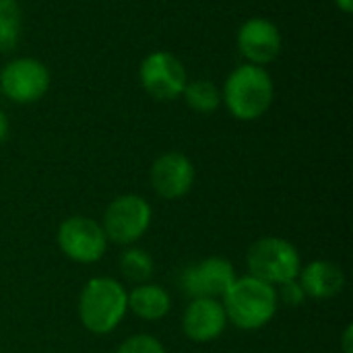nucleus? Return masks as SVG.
Wrapping results in <instances>:
<instances>
[{
	"mask_svg": "<svg viewBox=\"0 0 353 353\" xmlns=\"http://www.w3.org/2000/svg\"><path fill=\"white\" fill-rule=\"evenodd\" d=\"M79 321L91 335L114 333L128 314V292L114 277H93L79 294Z\"/></svg>",
	"mask_w": 353,
	"mask_h": 353,
	"instance_id": "obj_1",
	"label": "nucleus"
},
{
	"mask_svg": "<svg viewBox=\"0 0 353 353\" xmlns=\"http://www.w3.org/2000/svg\"><path fill=\"white\" fill-rule=\"evenodd\" d=\"M221 304L228 325H234L240 331H259L267 327L279 310L275 288L252 275L236 277L223 294Z\"/></svg>",
	"mask_w": 353,
	"mask_h": 353,
	"instance_id": "obj_2",
	"label": "nucleus"
},
{
	"mask_svg": "<svg viewBox=\"0 0 353 353\" xmlns=\"http://www.w3.org/2000/svg\"><path fill=\"white\" fill-rule=\"evenodd\" d=\"M275 97V87L271 74L265 66L256 64H240L230 72L225 79L221 101L225 103L228 112L242 122H252L263 118Z\"/></svg>",
	"mask_w": 353,
	"mask_h": 353,
	"instance_id": "obj_3",
	"label": "nucleus"
},
{
	"mask_svg": "<svg viewBox=\"0 0 353 353\" xmlns=\"http://www.w3.org/2000/svg\"><path fill=\"white\" fill-rule=\"evenodd\" d=\"M246 269L248 275L277 288L285 281L298 279L302 256L290 240L279 236H265L248 248Z\"/></svg>",
	"mask_w": 353,
	"mask_h": 353,
	"instance_id": "obj_4",
	"label": "nucleus"
},
{
	"mask_svg": "<svg viewBox=\"0 0 353 353\" xmlns=\"http://www.w3.org/2000/svg\"><path fill=\"white\" fill-rule=\"evenodd\" d=\"M153 209L139 194H120L103 211L101 228L108 242L118 246H134L151 228Z\"/></svg>",
	"mask_w": 353,
	"mask_h": 353,
	"instance_id": "obj_5",
	"label": "nucleus"
},
{
	"mask_svg": "<svg viewBox=\"0 0 353 353\" xmlns=\"http://www.w3.org/2000/svg\"><path fill=\"white\" fill-rule=\"evenodd\" d=\"M56 242L60 252L77 265L99 263L110 244L101 223L87 215L66 217L58 225Z\"/></svg>",
	"mask_w": 353,
	"mask_h": 353,
	"instance_id": "obj_6",
	"label": "nucleus"
},
{
	"mask_svg": "<svg viewBox=\"0 0 353 353\" xmlns=\"http://www.w3.org/2000/svg\"><path fill=\"white\" fill-rule=\"evenodd\" d=\"M236 277L238 273L228 259L207 256V259L186 265L180 271L178 285L182 294L190 300H196V298L221 300Z\"/></svg>",
	"mask_w": 353,
	"mask_h": 353,
	"instance_id": "obj_7",
	"label": "nucleus"
},
{
	"mask_svg": "<svg viewBox=\"0 0 353 353\" xmlns=\"http://www.w3.org/2000/svg\"><path fill=\"white\" fill-rule=\"evenodd\" d=\"M139 81L143 89L157 101H172L182 97L188 74L178 56L165 50L151 52L139 68Z\"/></svg>",
	"mask_w": 353,
	"mask_h": 353,
	"instance_id": "obj_8",
	"label": "nucleus"
},
{
	"mask_svg": "<svg viewBox=\"0 0 353 353\" xmlns=\"http://www.w3.org/2000/svg\"><path fill=\"white\" fill-rule=\"evenodd\" d=\"M50 87V70L37 58L10 60L0 72V93L10 101L27 105L39 101Z\"/></svg>",
	"mask_w": 353,
	"mask_h": 353,
	"instance_id": "obj_9",
	"label": "nucleus"
},
{
	"mask_svg": "<svg viewBox=\"0 0 353 353\" xmlns=\"http://www.w3.org/2000/svg\"><path fill=\"white\" fill-rule=\"evenodd\" d=\"M149 180L157 196L165 201H178L192 190L196 170L188 155L180 151H168L153 161Z\"/></svg>",
	"mask_w": 353,
	"mask_h": 353,
	"instance_id": "obj_10",
	"label": "nucleus"
},
{
	"mask_svg": "<svg viewBox=\"0 0 353 353\" xmlns=\"http://www.w3.org/2000/svg\"><path fill=\"white\" fill-rule=\"evenodd\" d=\"M228 329V316L221 300L196 298L182 312V333L192 343H213Z\"/></svg>",
	"mask_w": 353,
	"mask_h": 353,
	"instance_id": "obj_11",
	"label": "nucleus"
},
{
	"mask_svg": "<svg viewBox=\"0 0 353 353\" xmlns=\"http://www.w3.org/2000/svg\"><path fill=\"white\" fill-rule=\"evenodd\" d=\"M238 50L248 64H271L281 52V33L275 23L263 17H252L242 23L236 35Z\"/></svg>",
	"mask_w": 353,
	"mask_h": 353,
	"instance_id": "obj_12",
	"label": "nucleus"
},
{
	"mask_svg": "<svg viewBox=\"0 0 353 353\" xmlns=\"http://www.w3.org/2000/svg\"><path fill=\"white\" fill-rule=\"evenodd\" d=\"M298 281L306 294V298L312 300H331L339 296L345 288V273L339 265L331 261H310L302 265L298 273Z\"/></svg>",
	"mask_w": 353,
	"mask_h": 353,
	"instance_id": "obj_13",
	"label": "nucleus"
},
{
	"mask_svg": "<svg viewBox=\"0 0 353 353\" xmlns=\"http://www.w3.org/2000/svg\"><path fill=\"white\" fill-rule=\"evenodd\" d=\"M172 310V296L159 283H141L128 292V312L145 323L163 321Z\"/></svg>",
	"mask_w": 353,
	"mask_h": 353,
	"instance_id": "obj_14",
	"label": "nucleus"
},
{
	"mask_svg": "<svg viewBox=\"0 0 353 353\" xmlns=\"http://www.w3.org/2000/svg\"><path fill=\"white\" fill-rule=\"evenodd\" d=\"M118 265H120V273L124 275V279L134 285L147 283L155 271L153 256L141 246H126V250L120 254Z\"/></svg>",
	"mask_w": 353,
	"mask_h": 353,
	"instance_id": "obj_15",
	"label": "nucleus"
},
{
	"mask_svg": "<svg viewBox=\"0 0 353 353\" xmlns=\"http://www.w3.org/2000/svg\"><path fill=\"white\" fill-rule=\"evenodd\" d=\"M182 97L186 99L188 108H192L199 114H213L217 112V108L221 105V89L207 79H196L190 81L182 93Z\"/></svg>",
	"mask_w": 353,
	"mask_h": 353,
	"instance_id": "obj_16",
	"label": "nucleus"
},
{
	"mask_svg": "<svg viewBox=\"0 0 353 353\" xmlns=\"http://www.w3.org/2000/svg\"><path fill=\"white\" fill-rule=\"evenodd\" d=\"M21 35V6L17 0H0V50H12Z\"/></svg>",
	"mask_w": 353,
	"mask_h": 353,
	"instance_id": "obj_17",
	"label": "nucleus"
},
{
	"mask_svg": "<svg viewBox=\"0 0 353 353\" xmlns=\"http://www.w3.org/2000/svg\"><path fill=\"white\" fill-rule=\"evenodd\" d=\"M116 353H165V347L157 337L149 333H139V335L126 337L118 345Z\"/></svg>",
	"mask_w": 353,
	"mask_h": 353,
	"instance_id": "obj_18",
	"label": "nucleus"
},
{
	"mask_svg": "<svg viewBox=\"0 0 353 353\" xmlns=\"http://www.w3.org/2000/svg\"><path fill=\"white\" fill-rule=\"evenodd\" d=\"M275 292H277L279 306L285 304L290 308H298V306H302L306 302V294H304V290H302L298 279H292V281H285V283L277 285Z\"/></svg>",
	"mask_w": 353,
	"mask_h": 353,
	"instance_id": "obj_19",
	"label": "nucleus"
},
{
	"mask_svg": "<svg viewBox=\"0 0 353 353\" xmlns=\"http://www.w3.org/2000/svg\"><path fill=\"white\" fill-rule=\"evenodd\" d=\"M341 347L343 353H353V327L347 325L345 331H343V337H341Z\"/></svg>",
	"mask_w": 353,
	"mask_h": 353,
	"instance_id": "obj_20",
	"label": "nucleus"
},
{
	"mask_svg": "<svg viewBox=\"0 0 353 353\" xmlns=\"http://www.w3.org/2000/svg\"><path fill=\"white\" fill-rule=\"evenodd\" d=\"M6 137H8V118H6V114L0 110V143H4Z\"/></svg>",
	"mask_w": 353,
	"mask_h": 353,
	"instance_id": "obj_21",
	"label": "nucleus"
},
{
	"mask_svg": "<svg viewBox=\"0 0 353 353\" xmlns=\"http://www.w3.org/2000/svg\"><path fill=\"white\" fill-rule=\"evenodd\" d=\"M335 4H337V8H339L341 12H345V14H350L353 10V0H335Z\"/></svg>",
	"mask_w": 353,
	"mask_h": 353,
	"instance_id": "obj_22",
	"label": "nucleus"
}]
</instances>
